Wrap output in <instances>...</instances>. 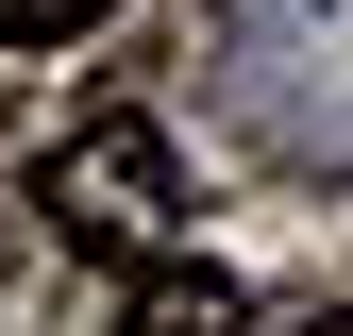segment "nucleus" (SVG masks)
Listing matches in <instances>:
<instances>
[{
  "label": "nucleus",
  "mask_w": 353,
  "mask_h": 336,
  "mask_svg": "<svg viewBox=\"0 0 353 336\" xmlns=\"http://www.w3.org/2000/svg\"><path fill=\"white\" fill-rule=\"evenodd\" d=\"M34 202H51L68 252H168V202H185V168H168L152 118H84V135L34 168Z\"/></svg>",
  "instance_id": "nucleus-1"
},
{
  "label": "nucleus",
  "mask_w": 353,
  "mask_h": 336,
  "mask_svg": "<svg viewBox=\"0 0 353 336\" xmlns=\"http://www.w3.org/2000/svg\"><path fill=\"white\" fill-rule=\"evenodd\" d=\"M118 336H236V286H219V269H185V252H135Z\"/></svg>",
  "instance_id": "nucleus-2"
},
{
  "label": "nucleus",
  "mask_w": 353,
  "mask_h": 336,
  "mask_svg": "<svg viewBox=\"0 0 353 336\" xmlns=\"http://www.w3.org/2000/svg\"><path fill=\"white\" fill-rule=\"evenodd\" d=\"M118 0H0V51H68V34H101Z\"/></svg>",
  "instance_id": "nucleus-3"
},
{
  "label": "nucleus",
  "mask_w": 353,
  "mask_h": 336,
  "mask_svg": "<svg viewBox=\"0 0 353 336\" xmlns=\"http://www.w3.org/2000/svg\"><path fill=\"white\" fill-rule=\"evenodd\" d=\"M303 336H353V319H303Z\"/></svg>",
  "instance_id": "nucleus-4"
}]
</instances>
